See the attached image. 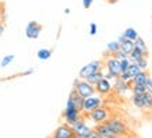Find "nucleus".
I'll list each match as a JSON object with an SVG mask.
<instances>
[{"instance_id":"obj_1","label":"nucleus","mask_w":152,"mask_h":138,"mask_svg":"<svg viewBox=\"0 0 152 138\" xmlns=\"http://www.w3.org/2000/svg\"><path fill=\"white\" fill-rule=\"evenodd\" d=\"M81 112L75 107V105H74V102L71 101V99H67V102H66V107L64 110H63V113H61V116H63V119H64V121L67 123V124L73 126L74 123H77L80 119H83L81 117Z\"/></svg>"},{"instance_id":"obj_2","label":"nucleus","mask_w":152,"mask_h":138,"mask_svg":"<svg viewBox=\"0 0 152 138\" xmlns=\"http://www.w3.org/2000/svg\"><path fill=\"white\" fill-rule=\"evenodd\" d=\"M106 124L112 129V131L117 135V137H130L131 133H130V129L127 127L124 121L119 117H109L106 120Z\"/></svg>"},{"instance_id":"obj_3","label":"nucleus","mask_w":152,"mask_h":138,"mask_svg":"<svg viewBox=\"0 0 152 138\" xmlns=\"http://www.w3.org/2000/svg\"><path fill=\"white\" fill-rule=\"evenodd\" d=\"M73 88L74 89H77V92H78L84 99L96 93V91H95V85H92L91 83H88L87 80L75 78L74 80V83H73Z\"/></svg>"},{"instance_id":"obj_4","label":"nucleus","mask_w":152,"mask_h":138,"mask_svg":"<svg viewBox=\"0 0 152 138\" xmlns=\"http://www.w3.org/2000/svg\"><path fill=\"white\" fill-rule=\"evenodd\" d=\"M102 67H103V60H92V61L87 63L83 69L80 70L78 78L87 80L91 74H94V73H96V71H99V70H102Z\"/></svg>"},{"instance_id":"obj_5","label":"nucleus","mask_w":152,"mask_h":138,"mask_svg":"<svg viewBox=\"0 0 152 138\" xmlns=\"http://www.w3.org/2000/svg\"><path fill=\"white\" fill-rule=\"evenodd\" d=\"M85 116H87L88 119L92 120V123L99 124V123H106V120L110 117V112H109V109H107V107L101 106V107H98V109H95V110L87 113Z\"/></svg>"},{"instance_id":"obj_6","label":"nucleus","mask_w":152,"mask_h":138,"mask_svg":"<svg viewBox=\"0 0 152 138\" xmlns=\"http://www.w3.org/2000/svg\"><path fill=\"white\" fill-rule=\"evenodd\" d=\"M103 66H105L106 71H109L110 74H113L116 78H117V77H120V74H121V71H120V60L116 59L115 56L109 55L107 52H106V55H105Z\"/></svg>"},{"instance_id":"obj_7","label":"nucleus","mask_w":152,"mask_h":138,"mask_svg":"<svg viewBox=\"0 0 152 138\" xmlns=\"http://www.w3.org/2000/svg\"><path fill=\"white\" fill-rule=\"evenodd\" d=\"M101 106H103V99H102L101 95H98V93L91 95V96H88V98L84 99V110H83V113L87 115V113L95 110V109L101 107Z\"/></svg>"},{"instance_id":"obj_8","label":"nucleus","mask_w":152,"mask_h":138,"mask_svg":"<svg viewBox=\"0 0 152 138\" xmlns=\"http://www.w3.org/2000/svg\"><path fill=\"white\" fill-rule=\"evenodd\" d=\"M71 127H73V130H74L75 137L89 138V135L94 133V129H91V127L85 123V120L84 119H80L78 121H77V123H74Z\"/></svg>"},{"instance_id":"obj_9","label":"nucleus","mask_w":152,"mask_h":138,"mask_svg":"<svg viewBox=\"0 0 152 138\" xmlns=\"http://www.w3.org/2000/svg\"><path fill=\"white\" fill-rule=\"evenodd\" d=\"M42 32V25L37 21H29L25 27V37L28 39H38Z\"/></svg>"},{"instance_id":"obj_10","label":"nucleus","mask_w":152,"mask_h":138,"mask_svg":"<svg viewBox=\"0 0 152 138\" xmlns=\"http://www.w3.org/2000/svg\"><path fill=\"white\" fill-rule=\"evenodd\" d=\"M95 91H96L98 95L106 96V95H109V93L113 91V84H112V81H109V80H106L105 77H103V78L95 85Z\"/></svg>"},{"instance_id":"obj_11","label":"nucleus","mask_w":152,"mask_h":138,"mask_svg":"<svg viewBox=\"0 0 152 138\" xmlns=\"http://www.w3.org/2000/svg\"><path fill=\"white\" fill-rule=\"evenodd\" d=\"M113 91L119 95H126L127 92L131 91V83H127L120 77H117L116 80H113Z\"/></svg>"},{"instance_id":"obj_12","label":"nucleus","mask_w":152,"mask_h":138,"mask_svg":"<svg viewBox=\"0 0 152 138\" xmlns=\"http://www.w3.org/2000/svg\"><path fill=\"white\" fill-rule=\"evenodd\" d=\"M53 135L57 137V138H75V134H74L73 127H71L70 124H67V123L59 126V127L55 130Z\"/></svg>"},{"instance_id":"obj_13","label":"nucleus","mask_w":152,"mask_h":138,"mask_svg":"<svg viewBox=\"0 0 152 138\" xmlns=\"http://www.w3.org/2000/svg\"><path fill=\"white\" fill-rule=\"evenodd\" d=\"M94 130H95L96 133L101 134L103 138H116V137H117V135L112 131V129L106 124V123H99V124H95Z\"/></svg>"},{"instance_id":"obj_14","label":"nucleus","mask_w":152,"mask_h":138,"mask_svg":"<svg viewBox=\"0 0 152 138\" xmlns=\"http://www.w3.org/2000/svg\"><path fill=\"white\" fill-rule=\"evenodd\" d=\"M69 98L74 102L75 107H77V109L83 113V110H84V98L80 95L78 92H77V89L71 88V91H70V93H69Z\"/></svg>"},{"instance_id":"obj_15","label":"nucleus","mask_w":152,"mask_h":138,"mask_svg":"<svg viewBox=\"0 0 152 138\" xmlns=\"http://www.w3.org/2000/svg\"><path fill=\"white\" fill-rule=\"evenodd\" d=\"M117 41L120 42V47H121V49H123L126 53H129V55H130V53L133 52L134 46H135V45H134V41H130V39H127V38H126L123 34H121V35L117 38Z\"/></svg>"},{"instance_id":"obj_16","label":"nucleus","mask_w":152,"mask_h":138,"mask_svg":"<svg viewBox=\"0 0 152 138\" xmlns=\"http://www.w3.org/2000/svg\"><path fill=\"white\" fill-rule=\"evenodd\" d=\"M148 77H149V73H148L147 70H141V71H140V73L133 78V83L134 84H142V85H145Z\"/></svg>"},{"instance_id":"obj_17","label":"nucleus","mask_w":152,"mask_h":138,"mask_svg":"<svg viewBox=\"0 0 152 138\" xmlns=\"http://www.w3.org/2000/svg\"><path fill=\"white\" fill-rule=\"evenodd\" d=\"M120 49H121V47H120V42L119 41H112L106 45V52L112 56L115 55V53H117Z\"/></svg>"},{"instance_id":"obj_18","label":"nucleus","mask_w":152,"mask_h":138,"mask_svg":"<svg viewBox=\"0 0 152 138\" xmlns=\"http://www.w3.org/2000/svg\"><path fill=\"white\" fill-rule=\"evenodd\" d=\"M105 77V73L102 71V70H99V71H96V73H94V74H91L89 77L87 78V81L88 83H91L92 85H96L99 81H101L102 78Z\"/></svg>"},{"instance_id":"obj_19","label":"nucleus","mask_w":152,"mask_h":138,"mask_svg":"<svg viewBox=\"0 0 152 138\" xmlns=\"http://www.w3.org/2000/svg\"><path fill=\"white\" fill-rule=\"evenodd\" d=\"M37 57L39 60H49L52 57V49H48V47H42L37 52Z\"/></svg>"},{"instance_id":"obj_20","label":"nucleus","mask_w":152,"mask_h":138,"mask_svg":"<svg viewBox=\"0 0 152 138\" xmlns=\"http://www.w3.org/2000/svg\"><path fill=\"white\" fill-rule=\"evenodd\" d=\"M123 35H124L127 39H130V41H135V39L140 37L138 32H137V29H135V28H133V27L126 28L124 32H123Z\"/></svg>"},{"instance_id":"obj_21","label":"nucleus","mask_w":152,"mask_h":138,"mask_svg":"<svg viewBox=\"0 0 152 138\" xmlns=\"http://www.w3.org/2000/svg\"><path fill=\"white\" fill-rule=\"evenodd\" d=\"M142 99H144V110H151L152 109V93L145 91L142 93Z\"/></svg>"},{"instance_id":"obj_22","label":"nucleus","mask_w":152,"mask_h":138,"mask_svg":"<svg viewBox=\"0 0 152 138\" xmlns=\"http://www.w3.org/2000/svg\"><path fill=\"white\" fill-rule=\"evenodd\" d=\"M131 102L135 107L138 109H144V99H142V93H133L131 96Z\"/></svg>"},{"instance_id":"obj_23","label":"nucleus","mask_w":152,"mask_h":138,"mask_svg":"<svg viewBox=\"0 0 152 138\" xmlns=\"http://www.w3.org/2000/svg\"><path fill=\"white\" fill-rule=\"evenodd\" d=\"M129 57H130V60H131V61H135L137 59H141V57H148V56L145 55V53H144L142 50H140L138 47H135V46H134L133 52L130 53Z\"/></svg>"},{"instance_id":"obj_24","label":"nucleus","mask_w":152,"mask_h":138,"mask_svg":"<svg viewBox=\"0 0 152 138\" xmlns=\"http://www.w3.org/2000/svg\"><path fill=\"white\" fill-rule=\"evenodd\" d=\"M134 45H135V47H138L140 50H142L145 55L148 56V46H147V42L144 41L141 37H138L135 41H134Z\"/></svg>"},{"instance_id":"obj_25","label":"nucleus","mask_w":152,"mask_h":138,"mask_svg":"<svg viewBox=\"0 0 152 138\" xmlns=\"http://www.w3.org/2000/svg\"><path fill=\"white\" fill-rule=\"evenodd\" d=\"M32 73H34V69H28V70H25V71H23V73L14 74V75H11V77H6V78H1L0 81H9V80L17 78V77H25V75H31Z\"/></svg>"},{"instance_id":"obj_26","label":"nucleus","mask_w":152,"mask_h":138,"mask_svg":"<svg viewBox=\"0 0 152 138\" xmlns=\"http://www.w3.org/2000/svg\"><path fill=\"white\" fill-rule=\"evenodd\" d=\"M145 91H147L145 85H142V84H134V83H131V92H133V93H144Z\"/></svg>"},{"instance_id":"obj_27","label":"nucleus","mask_w":152,"mask_h":138,"mask_svg":"<svg viewBox=\"0 0 152 138\" xmlns=\"http://www.w3.org/2000/svg\"><path fill=\"white\" fill-rule=\"evenodd\" d=\"M14 59H15V56H14V55H7V56H4V57L1 59L0 67H1V69H6V67H7L10 63H13Z\"/></svg>"},{"instance_id":"obj_28","label":"nucleus","mask_w":152,"mask_h":138,"mask_svg":"<svg viewBox=\"0 0 152 138\" xmlns=\"http://www.w3.org/2000/svg\"><path fill=\"white\" fill-rule=\"evenodd\" d=\"M140 71H141L140 66H138V64H135V63H133V61H131V64H130L129 70H127V73H129L130 75H131V77L134 78V77H135V75H137V74H138Z\"/></svg>"},{"instance_id":"obj_29","label":"nucleus","mask_w":152,"mask_h":138,"mask_svg":"<svg viewBox=\"0 0 152 138\" xmlns=\"http://www.w3.org/2000/svg\"><path fill=\"white\" fill-rule=\"evenodd\" d=\"M130 64H131V60H130V57L120 60V71H121V73L127 71V70H129V67H130Z\"/></svg>"},{"instance_id":"obj_30","label":"nucleus","mask_w":152,"mask_h":138,"mask_svg":"<svg viewBox=\"0 0 152 138\" xmlns=\"http://www.w3.org/2000/svg\"><path fill=\"white\" fill-rule=\"evenodd\" d=\"M133 63L138 64L141 70H147L148 69V57H141V59H137L135 61H133Z\"/></svg>"},{"instance_id":"obj_31","label":"nucleus","mask_w":152,"mask_h":138,"mask_svg":"<svg viewBox=\"0 0 152 138\" xmlns=\"http://www.w3.org/2000/svg\"><path fill=\"white\" fill-rule=\"evenodd\" d=\"M116 57V59H119V60H123V59H127V57H129V53H126L124 50H123V49H120L119 52H117V53H115V55H113Z\"/></svg>"},{"instance_id":"obj_32","label":"nucleus","mask_w":152,"mask_h":138,"mask_svg":"<svg viewBox=\"0 0 152 138\" xmlns=\"http://www.w3.org/2000/svg\"><path fill=\"white\" fill-rule=\"evenodd\" d=\"M96 32H98V25L95 23H91L89 24V35L94 37V35H96Z\"/></svg>"},{"instance_id":"obj_33","label":"nucleus","mask_w":152,"mask_h":138,"mask_svg":"<svg viewBox=\"0 0 152 138\" xmlns=\"http://www.w3.org/2000/svg\"><path fill=\"white\" fill-rule=\"evenodd\" d=\"M120 78L124 80V81H127V83H133V77H131V75H130L127 71H124V73L120 74Z\"/></svg>"},{"instance_id":"obj_34","label":"nucleus","mask_w":152,"mask_h":138,"mask_svg":"<svg viewBox=\"0 0 152 138\" xmlns=\"http://www.w3.org/2000/svg\"><path fill=\"white\" fill-rule=\"evenodd\" d=\"M145 88H147V91L149 92V93H152V77L149 75L147 80V83H145Z\"/></svg>"},{"instance_id":"obj_35","label":"nucleus","mask_w":152,"mask_h":138,"mask_svg":"<svg viewBox=\"0 0 152 138\" xmlns=\"http://www.w3.org/2000/svg\"><path fill=\"white\" fill-rule=\"evenodd\" d=\"M94 0H83V6L84 9H91V6H92Z\"/></svg>"},{"instance_id":"obj_36","label":"nucleus","mask_w":152,"mask_h":138,"mask_svg":"<svg viewBox=\"0 0 152 138\" xmlns=\"http://www.w3.org/2000/svg\"><path fill=\"white\" fill-rule=\"evenodd\" d=\"M105 78L109 80V81H113V80H116V77L113 75V74L109 73V71H106V73H105Z\"/></svg>"},{"instance_id":"obj_37","label":"nucleus","mask_w":152,"mask_h":138,"mask_svg":"<svg viewBox=\"0 0 152 138\" xmlns=\"http://www.w3.org/2000/svg\"><path fill=\"white\" fill-rule=\"evenodd\" d=\"M89 138H103V137H102V135H101L99 133H96V131L94 130V133L91 134V135H89Z\"/></svg>"},{"instance_id":"obj_38","label":"nucleus","mask_w":152,"mask_h":138,"mask_svg":"<svg viewBox=\"0 0 152 138\" xmlns=\"http://www.w3.org/2000/svg\"><path fill=\"white\" fill-rule=\"evenodd\" d=\"M4 32V24L0 21V37H1V34Z\"/></svg>"},{"instance_id":"obj_39","label":"nucleus","mask_w":152,"mask_h":138,"mask_svg":"<svg viewBox=\"0 0 152 138\" xmlns=\"http://www.w3.org/2000/svg\"><path fill=\"white\" fill-rule=\"evenodd\" d=\"M70 13H71V11H70V9H66L64 10V14H70Z\"/></svg>"},{"instance_id":"obj_40","label":"nucleus","mask_w":152,"mask_h":138,"mask_svg":"<svg viewBox=\"0 0 152 138\" xmlns=\"http://www.w3.org/2000/svg\"><path fill=\"white\" fill-rule=\"evenodd\" d=\"M0 11H3V6L0 4ZM0 21H1V15H0Z\"/></svg>"},{"instance_id":"obj_41","label":"nucleus","mask_w":152,"mask_h":138,"mask_svg":"<svg viewBox=\"0 0 152 138\" xmlns=\"http://www.w3.org/2000/svg\"><path fill=\"white\" fill-rule=\"evenodd\" d=\"M116 138H129V137H116Z\"/></svg>"},{"instance_id":"obj_42","label":"nucleus","mask_w":152,"mask_h":138,"mask_svg":"<svg viewBox=\"0 0 152 138\" xmlns=\"http://www.w3.org/2000/svg\"><path fill=\"white\" fill-rule=\"evenodd\" d=\"M50 138H57V137H55V135H52V137Z\"/></svg>"},{"instance_id":"obj_43","label":"nucleus","mask_w":152,"mask_h":138,"mask_svg":"<svg viewBox=\"0 0 152 138\" xmlns=\"http://www.w3.org/2000/svg\"><path fill=\"white\" fill-rule=\"evenodd\" d=\"M75 138H81V137H75Z\"/></svg>"},{"instance_id":"obj_44","label":"nucleus","mask_w":152,"mask_h":138,"mask_svg":"<svg viewBox=\"0 0 152 138\" xmlns=\"http://www.w3.org/2000/svg\"><path fill=\"white\" fill-rule=\"evenodd\" d=\"M151 77H152V71H151Z\"/></svg>"}]
</instances>
